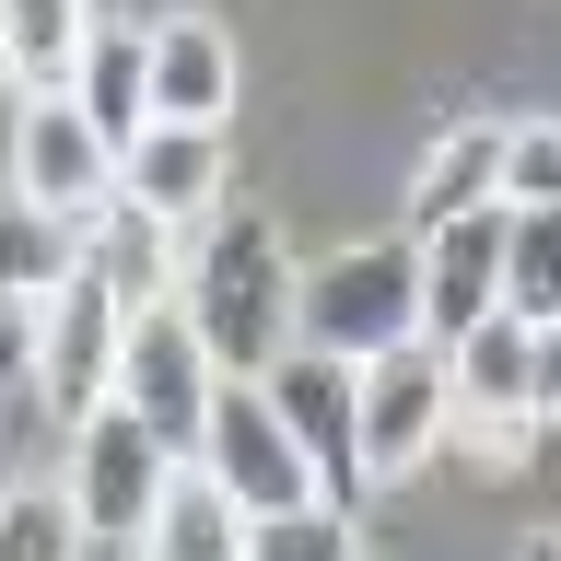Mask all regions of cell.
Here are the masks:
<instances>
[{
  "instance_id": "6da1fadb",
  "label": "cell",
  "mask_w": 561,
  "mask_h": 561,
  "mask_svg": "<svg viewBox=\"0 0 561 561\" xmlns=\"http://www.w3.org/2000/svg\"><path fill=\"white\" fill-rule=\"evenodd\" d=\"M175 305H187V328L210 340L222 375H270L293 351V245H280V222L222 199L199 234L175 245Z\"/></svg>"
},
{
  "instance_id": "7a4b0ae2",
  "label": "cell",
  "mask_w": 561,
  "mask_h": 561,
  "mask_svg": "<svg viewBox=\"0 0 561 561\" xmlns=\"http://www.w3.org/2000/svg\"><path fill=\"white\" fill-rule=\"evenodd\" d=\"M410 328H421V234H375V245H340V257L293 270V340L305 351L375 363Z\"/></svg>"
},
{
  "instance_id": "3957f363",
  "label": "cell",
  "mask_w": 561,
  "mask_h": 561,
  "mask_svg": "<svg viewBox=\"0 0 561 561\" xmlns=\"http://www.w3.org/2000/svg\"><path fill=\"white\" fill-rule=\"evenodd\" d=\"M164 468H175L164 433L129 398H94V410L70 421V468H59V491L82 503V538L94 550H140L152 538V503H164Z\"/></svg>"
},
{
  "instance_id": "277c9868",
  "label": "cell",
  "mask_w": 561,
  "mask_h": 561,
  "mask_svg": "<svg viewBox=\"0 0 561 561\" xmlns=\"http://www.w3.org/2000/svg\"><path fill=\"white\" fill-rule=\"evenodd\" d=\"M199 468H222V491H234L245 515L270 526V515H293V503H328V491H316V456L293 445V421L270 410V386L257 375H222L210 386V421H199Z\"/></svg>"
},
{
  "instance_id": "5b68a950",
  "label": "cell",
  "mask_w": 561,
  "mask_h": 561,
  "mask_svg": "<svg viewBox=\"0 0 561 561\" xmlns=\"http://www.w3.org/2000/svg\"><path fill=\"white\" fill-rule=\"evenodd\" d=\"M117 340H129V293L70 257V270L47 280V340H35V398H47L59 433L94 410V398H117Z\"/></svg>"
},
{
  "instance_id": "8992f818",
  "label": "cell",
  "mask_w": 561,
  "mask_h": 561,
  "mask_svg": "<svg viewBox=\"0 0 561 561\" xmlns=\"http://www.w3.org/2000/svg\"><path fill=\"white\" fill-rule=\"evenodd\" d=\"M257 386H270V410L293 421V445L316 456V491L363 515V503H375V480H363V363H340V351H305V340H293Z\"/></svg>"
},
{
  "instance_id": "52a82bcc",
  "label": "cell",
  "mask_w": 561,
  "mask_h": 561,
  "mask_svg": "<svg viewBox=\"0 0 561 561\" xmlns=\"http://www.w3.org/2000/svg\"><path fill=\"white\" fill-rule=\"evenodd\" d=\"M445 410H456V375H445V340H386L363 363V480H410L421 456H445Z\"/></svg>"
},
{
  "instance_id": "ba28073f",
  "label": "cell",
  "mask_w": 561,
  "mask_h": 561,
  "mask_svg": "<svg viewBox=\"0 0 561 561\" xmlns=\"http://www.w3.org/2000/svg\"><path fill=\"white\" fill-rule=\"evenodd\" d=\"M210 386H222V363H210V340L187 328V305L175 293H152V305H129V340H117V398H129L152 433H164L175 456L199 445L210 421Z\"/></svg>"
},
{
  "instance_id": "9c48e42d",
  "label": "cell",
  "mask_w": 561,
  "mask_h": 561,
  "mask_svg": "<svg viewBox=\"0 0 561 561\" xmlns=\"http://www.w3.org/2000/svg\"><path fill=\"white\" fill-rule=\"evenodd\" d=\"M12 199H35L47 222H94V210L117 199V140L70 94H35L24 129H12Z\"/></svg>"
},
{
  "instance_id": "30bf717a",
  "label": "cell",
  "mask_w": 561,
  "mask_h": 561,
  "mask_svg": "<svg viewBox=\"0 0 561 561\" xmlns=\"http://www.w3.org/2000/svg\"><path fill=\"white\" fill-rule=\"evenodd\" d=\"M117 199L152 210L164 234H199L210 210L234 199V187H222V129H199V117H152L140 140H117Z\"/></svg>"
},
{
  "instance_id": "8fae6325",
  "label": "cell",
  "mask_w": 561,
  "mask_h": 561,
  "mask_svg": "<svg viewBox=\"0 0 561 561\" xmlns=\"http://www.w3.org/2000/svg\"><path fill=\"white\" fill-rule=\"evenodd\" d=\"M503 305V199L456 210V222H421V340H456Z\"/></svg>"
},
{
  "instance_id": "7c38bea8",
  "label": "cell",
  "mask_w": 561,
  "mask_h": 561,
  "mask_svg": "<svg viewBox=\"0 0 561 561\" xmlns=\"http://www.w3.org/2000/svg\"><path fill=\"white\" fill-rule=\"evenodd\" d=\"M140 59H152V117H199V129L234 117V35L210 24V12L140 24Z\"/></svg>"
},
{
  "instance_id": "4fadbf2b",
  "label": "cell",
  "mask_w": 561,
  "mask_h": 561,
  "mask_svg": "<svg viewBox=\"0 0 561 561\" xmlns=\"http://www.w3.org/2000/svg\"><path fill=\"white\" fill-rule=\"evenodd\" d=\"M257 538V515H245L234 491H222V468H199V456H175L164 468V503H152V538L140 550H175V561H222Z\"/></svg>"
},
{
  "instance_id": "5bb4252c",
  "label": "cell",
  "mask_w": 561,
  "mask_h": 561,
  "mask_svg": "<svg viewBox=\"0 0 561 561\" xmlns=\"http://www.w3.org/2000/svg\"><path fill=\"white\" fill-rule=\"evenodd\" d=\"M82 47H94V0H0V70L24 94H70Z\"/></svg>"
},
{
  "instance_id": "9a60e30c",
  "label": "cell",
  "mask_w": 561,
  "mask_h": 561,
  "mask_svg": "<svg viewBox=\"0 0 561 561\" xmlns=\"http://www.w3.org/2000/svg\"><path fill=\"white\" fill-rule=\"evenodd\" d=\"M175 245H187V234H164V222H152V210H129V199H105L94 222H70V257H82V270H105L129 305L175 293Z\"/></svg>"
},
{
  "instance_id": "2e32d148",
  "label": "cell",
  "mask_w": 561,
  "mask_h": 561,
  "mask_svg": "<svg viewBox=\"0 0 561 561\" xmlns=\"http://www.w3.org/2000/svg\"><path fill=\"white\" fill-rule=\"evenodd\" d=\"M480 199H503V129L468 117V129H445L433 152H421V175H410V234H421V222H456V210H480Z\"/></svg>"
},
{
  "instance_id": "e0dca14e",
  "label": "cell",
  "mask_w": 561,
  "mask_h": 561,
  "mask_svg": "<svg viewBox=\"0 0 561 561\" xmlns=\"http://www.w3.org/2000/svg\"><path fill=\"white\" fill-rule=\"evenodd\" d=\"M70 105H82L105 140H140V129H152V59H140L129 24H94L82 70H70Z\"/></svg>"
},
{
  "instance_id": "ac0fdd59",
  "label": "cell",
  "mask_w": 561,
  "mask_h": 561,
  "mask_svg": "<svg viewBox=\"0 0 561 561\" xmlns=\"http://www.w3.org/2000/svg\"><path fill=\"white\" fill-rule=\"evenodd\" d=\"M503 316H561V199H503Z\"/></svg>"
},
{
  "instance_id": "d6986e66",
  "label": "cell",
  "mask_w": 561,
  "mask_h": 561,
  "mask_svg": "<svg viewBox=\"0 0 561 561\" xmlns=\"http://www.w3.org/2000/svg\"><path fill=\"white\" fill-rule=\"evenodd\" d=\"M445 445L480 468V480H515L526 445H538V410H445Z\"/></svg>"
},
{
  "instance_id": "ffe728a7",
  "label": "cell",
  "mask_w": 561,
  "mask_h": 561,
  "mask_svg": "<svg viewBox=\"0 0 561 561\" xmlns=\"http://www.w3.org/2000/svg\"><path fill=\"white\" fill-rule=\"evenodd\" d=\"M0 550H94L70 491H0Z\"/></svg>"
},
{
  "instance_id": "44dd1931",
  "label": "cell",
  "mask_w": 561,
  "mask_h": 561,
  "mask_svg": "<svg viewBox=\"0 0 561 561\" xmlns=\"http://www.w3.org/2000/svg\"><path fill=\"white\" fill-rule=\"evenodd\" d=\"M70 270V222H47L35 199L0 210V280H59Z\"/></svg>"
},
{
  "instance_id": "7402d4cb",
  "label": "cell",
  "mask_w": 561,
  "mask_h": 561,
  "mask_svg": "<svg viewBox=\"0 0 561 561\" xmlns=\"http://www.w3.org/2000/svg\"><path fill=\"white\" fill-rule=\"evenodd\" d=\"M35 340H47V280H0V386H35Z\"/></svg>"
},
{
  "instance_id": "603a6c76",
  "label": "cell",
  "mask_w": 561,
  "mask_h": 561,
  "mask_svg": "<svg viewBox=\"0 0 561 561\" xmlns=\"http://www.w3.org/2000/svg\"><path fill=\"white\" fill-rule=\"evenodd\" d=\"M503 199H561V129H503Z\"/></svg>"
},
{
  "instance_id": "cb8c5ba5",
  "label": "cell",
  "mask_w": 561,
  "mask_h": 561,
  "mask_svg": "<svg viewBox=\"0 0 561 561\" xmlns=\"http://www.w3.org/2000/svg\"><path fill=\"white\" fill-rule=\"evenodd\" d=\"M526 410H538V433H561V316L538 328V363H526Z\"/></svg>"
},
{
  "instance_id": "d4e9b609",
  "label": "cell",
  "mask_w": 561,
  "mask_h": 561,
  "mask_svg": "<svg viewBox=\"0 0 561 561\" xmlns=\"http://www.w3.org/2000/svg\"><path fill=\"white\" fill-rule=\"evenodd\" d=\"M0 491H12V480H0Z\"/></svg>"
}]
</instances>
